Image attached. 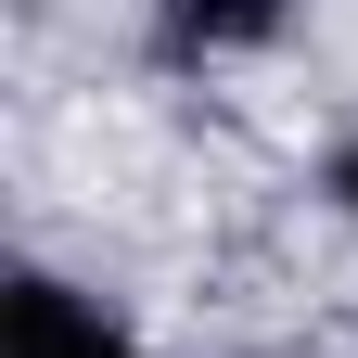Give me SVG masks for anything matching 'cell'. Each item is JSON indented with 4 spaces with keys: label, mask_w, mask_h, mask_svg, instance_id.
I'll use <instances>...</instances> for the list:
<instances>
[{
    "label": "cell",
    "mask_w": 358,
    "mask_h": 358,
    "mask_svg": "<svg viewBox=\"0 0 358 358\" xmlns=\"http://www.w3.org/2000/svg\"><path fill=\"white\" fill-rule=\"evenodd\" d=\"M0 358H128V333L103 320V307H77L64 282H13V307H0Z\"/></svg>",
    "instance_id": "1"
},
{
    "label": "cell",
    "mask_w": 358,
    "mask_h": 358,
    "mask_svg": "<svg viewBox=\"0 0 358 358\" xmlns=\"http://www.w3.org/2000/svg\"><path fill=\"white\" fill-rule=\"evenodd\" d=\"M294 0H154V26H166V52H243V38H268Z\"/></svg>",
    "instance_id": "2"
},
{
    "label": "cell",
    "mask_w": 358,
    "mask_h": 358,
    "mask_svg": "<svg viewBox=\"0 0 358 358\" xmlns=\"http://www.w3.org/2000/svg\"><path fill=\"white\" fill-rule=\"evenodd\" d=\"M333 192H345V217H358V154H345V166H333Z\"/></svg>",
    "instance_id": "3"
}]
</instances>
